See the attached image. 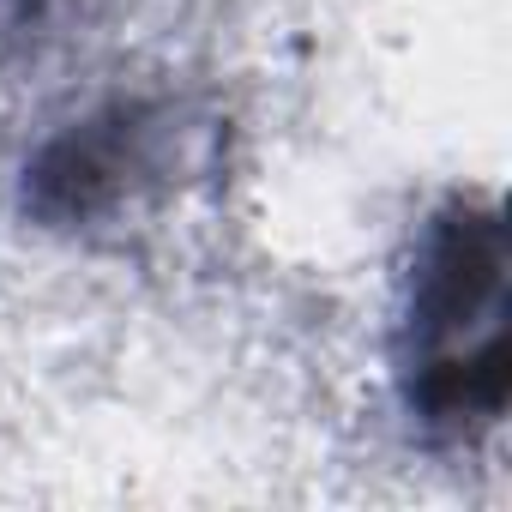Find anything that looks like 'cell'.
Here are the masks:
<instances>
[{
	"label": "cell",
	"mask_w": 512,
	"mask_h": 512,
	"mask_svg": "<svg viewBox=\"0 0 512 512\" xmlns=\"http://www.w3.org/2000/svg\"><path fill=\"white\" fill-rule=\"evenodd\" d=\"M49 7H55V0H0V49L19 43L25 31H37L49 19Z\"/></svg>",
	"instance_id": "obj_3"
},
{
	"label": "cell",
	"mask_w": 512,
	"mask_h": 512,
	"mask_svg": "<svg viewBox=\"0 0 512 512\" xmlns=\"http://www.w3.org/2000/svg\"><path fill=\"white\" fill-rule=\"evenodd\" d=\"M392 374L410 428L470 452L512 398V241L494 193L440 199L410 247L392 326Z\"/></svg>",
	"instance_id": "obj_1"
},
{
	"label": "cell",
	"mask_w": 512,
	"mask_h": 512,
	"mask_svg": "<svg viewBox=\"0 0 512 512\" xmlns=\"http://www.w3.org/2000/svg\"><path fill=\"white\" fill-rule=\"evenodd\" d=\"M181 115L151 97H115L91 109L85 121L43 139V151L25 163V217L43 229H97L127 211H139L151 193H163L181 169Z\"/></svg>",
	"instance_id": "obj_2"
}]
</instances>
